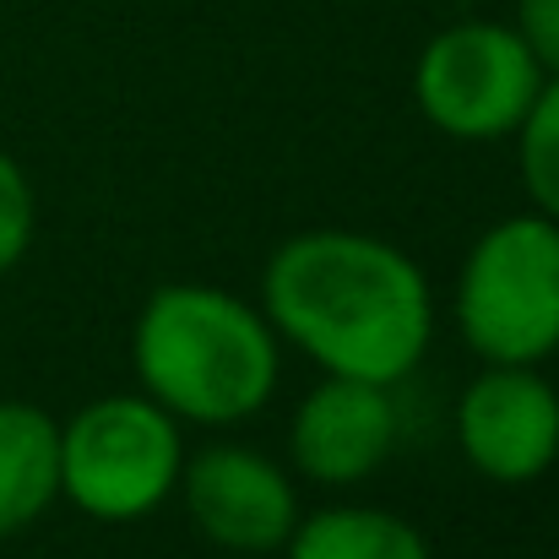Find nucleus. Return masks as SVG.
<instances>
[{"mask_svg": "<svg viewBox=\"0 0 559 559\" xmlns=\"http://www.w3.org/2000/svg\"><path fill=\"white\" fill-rule=\"evenodd\" d=\"M266 321L326 374L396 385L418 370L435 305L418 261L374 234L310 228L272 250L261 277Z\"/></svg>", "mask_w": 559, "mask_h": 559, "instance_id": "obj_1", "label": "nucleus"}, {"mask_svg": "<svg viewBox=\"0 0 559 559\" xmlns=\"http://www.w3.org/2000/svg\"><path fill=\"white\" fill-rule=\"evenodd\" d=\"M131 359L142 391L175 418L228 429L261 413L277 391V332L245 299L175 283L158 288L131 337Z\"/></svg>", "mask_w": 559, "mask_h": 559, "instance_id": "obj_2", "label": "nucleus"}, {"mask_svg": "<svg viewBox=\"0 0 559 559\" xmlns=\"http://www.w3.org/2000/svg\"><path fill=\"white\" fill-rule=\"evenodd\" d=\"M456 321L489 365H544L559 348V223L522 212L495 223L462 261Z\"/></svg>", "mask_w": 559, "mask_h": 559, "instance_id": "obj_3", "label": "nucleus"}, {"mask_svg": "<svg viewBox=\"0 0 559 559\" xmlns=\"http://www.w3.org/2000/svg\"><path fill=\"white\" fill-rule=\"evenodd\" d=\"M186 445L169 407L142 396H98L60 424V495L93 522H142L180 484Z\"/></svg>", "mask_w": 559, "mask_h": 559, "instance_id": "obj_4", "label": "nucleus"}, {"mask_svg": "<svg viewBox=\"0 0 559 559\" xmlns=\"http://www.w3.org/2000/svg\"><path fill=\"white\" fill-rule=\"evenodd\" d=\"M538 87L544 66L506 22H456L435 33L413 71V98L424 120L456 142L516 136Z\"/></svg>", "mask_w": 559, "mask_h": 559, "instance_id": "obj_5", "label": "nucleus"}, {"mask_svg": "<svg viewBox=\"0 0 559 559\" xmlns=\"http://www.w3.org/2000/svg\"><path fill=\"white\" fill-rule=\"evenodd\" d=\"M456 440L489 484H533L559 456V391L538 365H489L462 391Z\"/></svg>", "mask_w": 559, "mask_h": 559, "instance_id": "obj_6", "label": "nucleus"}, {"mask_svg": "<svg viewBox=\"0 0 559 559\" xmlns=\"http://www.w3.org/2000/svg\"><path fill=\"white\" fill-rule=\"evenodd\" d=\"M180 489L201 538L234 555H272L299 522V495L288 473L245 445H206L201 456H190L180 467Z\"/></svg>", "mask_w": 559, "mask_h": 559, "instance_id": "obj_7", "label": "nucleus"}, {"mask_svg": "<svg viewBox=\"0 0 559 559\" xmlns=\"http://www.w3.org/2000/svg\"><path fill=\"white\" fill-rule=\"evenodd\" d=\"M294 462L316 484H365L396 445V402L391 385L326 374L294 413Z\"/></svg>", "mask_w": 559, "mask_h": 559, "instance_id": "obj_8", "label": "nucleus"}, {"mask_svg": "<svg viewBox=\"0 0 559 559\" xmlns=\"http://www.w3.org/2000/svg\"><path fill=\"white\" fill-rule=\"evenodd\" d=\"M60 500V424L33 402H0V538Z\"/></svg>", "mask_w": 559, "mask_h": 559, "instance_id": "obj_9", "label": "nucleus"}, {"mask_svg": "<svg viewBox=\"0 0 559 559\" xmlns=\"http://www.w3.org/2000/svg\"><path fill=\"white\" fill-rule=\"evenodd\" d=\"M288 559H429V544L413 522L374 506H332L288 533Z\"/></svg>", "mask_w": 559, "mask_h": 559, "instance_id": "obj_10", "label": "nucleus"}, {"mask_svg": "<svg viewBox=\"0 0 559 559\" xmlns=\"http://www.w3.org/2000/svg\"><path fill=\"white\" fill-rule=\"evenodd\" d=\"M516 147H522V186L538 201L544 217L559 223V76H544L527 120L516 126Z\"/></svg>", "mask_w": 559, "mask_h": 559, "instance_id": "obj_11", "label": "nucleus"}, {"mask_svg": "<svg viewBox=\"0 0 559 559\" xmlns=\"http://www.w3.org/2000/svg\"><path fill=\"white\" fill-rule=\"evenodd\" d=\"M33 245V186L11 153H0V277Z\"/></svg>", "mask_w": 559, "mask_h": 559, "instance_id": "obj_12", "label": "nucleus"}, {"mask_svg": "<svg viewBox=\"0 0 559 559\" xmlns=\"http://www.w3.org/2000/svg\"><path fill=\"white\" fill-rule=\"evenodd\" d=\"M516 33L544 76H559V0H516Z\"/></svg>", "mask_w": 559, "mask_h": 559, "instance_id": "obj_13", "label": "nucleus"}]
</instances>
